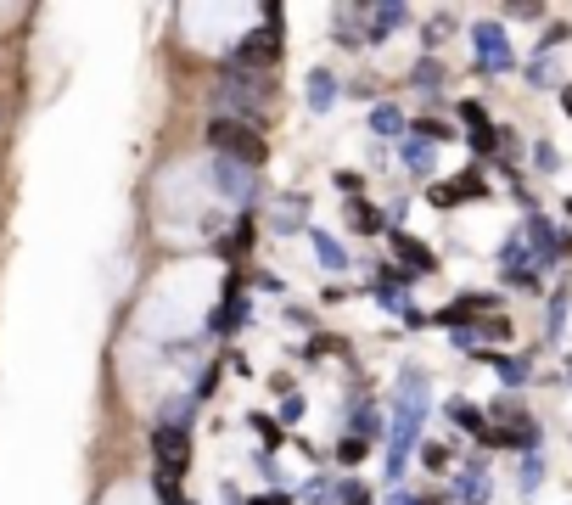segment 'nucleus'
<instances>
[{
    "mask_svg": "<svg viewBox=\"0 0 572 505\" xmlns=\"http://www.w3.org/2000/svg\"><path fill=\"white\" fill-rule=\"evenodd\" d=\"M269 74H247V67H225L219 74V101L236 113H258V101L276 96V85H264Z\"/></svg>",
    "mask_w": 572,
    "mask_h": 505,
    "instance_id": "4",
    "label": "nucleus"
},
{
    "mask_svg": "<svg viewBox=\"0 0 572 505\" xmlns=\"http://www.w3.org/2000/svg\"><path fill=\"white\" fill-rule=\"evenodd\" d=\"M460 494H466V500H483V494H488V483H483V471H466V483H460Z\"/></svg>",
    "mask_w": 572,
    "mask_h": 505,
    "instance_id": "25",
    "label": "nucleus"
},
{
    "mask_svg": "<svg viewBox=\"0 0 572 505\" xmlns=\"http://www.w3.org/2000/svg\"><path fill=\"white\" fill-rule=\"evenodd\" d=\"M348 230H359V236H376V230H387V219L376 214V208H370V202H348Z\"/></svg>",
    "mask_w": 572,
    "mask_h": 505,
    "instance_id": "11",
    "label": "nucleus"
},
{
    "mask_svg": "<svg viewBox=\"0 0 572 505\" xmlns=\"http://www.w3.org/2000/svg\"><path fill=\"white\" fill-rule=\"evenodd\" d=\"M460 118H466L471 129H488V113L477 107V101H460Z\"/></svg>",
    "mask_w": 572,
    "mask_h": 505,
    "instance_id": "24",
    "label": "nucleus"
},
{
    "mask_svg": "<svg viewBox=\"0 0 572 505\" xmlns=\"http://www.w3.org/2000/svg\"><path fill=\"white\" fill-rule=\"evenodd\" d=\"M477 359H483V365H494L505 382H527V359H505V354H488V348H477Z\"/></svg>",
    "mask_w": 572,
    "mask_h": 505,
    "instance_id": "14",
    "label": "nucleus"
},
{
    "mask_svg": "<svg viewBox=\"0 0 572 505\" xmlns=\"http://www.w3.org/2000/svg\"><path fill=\"white\" fill-rule=\"evenodd\" d=\"M208 146H214L225 163H242V168H258V163H264V135L247 129L242 118H214V124H208Z\"/></svg>",
    "mask_w": 572,
    "mask_h": 505,
    "instance_id": "3",
    "label": "nucleus"
},
{
    "mask_svg": "<svg viewBox=\"0 0 572 505\" xmlns=\"http://www.w3.org/2000/svg\"><path fill=\"white\" fill-rule=\"evenodd\" d=\"M538 478H545V466H538V460L527 455V466H522V483H527V494H533V483H538Z\"/></svg>",
    "mask_w": 572,
    "mask_h": 505,
    "instance_id": "27",
    "label": "nucleus"
},
{
    "mask_svg": "<svg viewBox=\"0 0 572 505\" xmlns=\"http://www.w3.org/2000/svg\"><path fill=\"white\" fill-rule=\"evenodd\" d=\"M214 186H219V191H230V197H247V168L219 157V175H214Z\"/></svg>",
    "mask_w": 572,
    "mask_h": 505,
    "instance_id": "13",
    "label": "nucleus"
},
{
    "mask_svg": "<svg viewBox=\"0 0 572 505\" xmlns=\"http://www.w3.org/2000/svg\"><path fill=\"white\" fill-rule=\"evenodd\" d=\"M421 416H426V377L421 370H404L398 377V427H393V455H387V471L398 478L404 471V455L421 438Z\"/></svg>",
    "mask_w": 572,
    "mask_h": 505,
    "instance_id": "1",
    "label": "nucleus"
},
{
    "mask_svg": "<svg viewBox=\"0 0 572 505\" xmlns=\"http://www.w3.org/2000/svg\"><path fill=\"white\" fill-rule=\"evenodd\" d=\"M253 505H292V494H258Z\"/></svg>",
    "mask_w": 572,
    "mask_h": 505,
    "instance_id": "31",
    "label": "nucleus"
},
{
    "mask_svg": "<svg viewBox=\"0 0 572 505\" xmlns=\"http://www.w3.org/2000/svg\"><path fill=\"white\" fill-rule=\"evenodd\" d=\"M370 17V28H365V45H382V40H393V28H404L410 23V12L404 6H376V12H365Z\"/></svg>",
    "mask_w": 572,
    "mask_h": 505,
    "instance_id": "9",
    "label": "nucleus"
},
{
    "mask_svg": "<svg viewBox=\"0 0 572 505\" xmlns=\"http://www.w3.org/2000/svg\"><path fill=\"white\" fill-rule=\"evenodd\" d=\"M281 62V6H264V28L242 34V45H236L230 67H247V74H276Z\"/></svg>",
    "mask_w": 572,
    "mask_h": 505,
    "instance_id": "2",
    "label": "nucleus"
},
{
    "mask_svg": "<svg viewBox=\"0 0 572 505\" xmlns=\"http://www.w3.org/2000/svg\"><path fill=\"white\" fill-rule=\"evenodd\" d=\"M488 309H499L494 298H483V292H466V298L444 303V309L432 315V326H466V320H477V315H488Z\"/></svg>",
    "mask_w": 572,
    "mask_h": 505,
    "instance_id": "7",
    "label": "nucleus"
},
{
    "mask_svg": "<svg viewBox=\"0 0 572 505\" xmlns=\"http://www.w3.org/2000/svg\"><path fill=\"white\" fill-rule=\"evenodd\" d=\"M404 163H410L416 175H432V146H426V141H416V135H410V141H404Z\"/></svg>",
    "mask_w": 572,
    "mask_h": 505,
    "instance_id": "16",
    "label": "nucleus"
},
{
    "mask_svg": "<svg viewBox=\"0 0 572 505\" xmlns=\"http://www.w3.org/2000/svg\"><path fill=\"white\" fill-rule=\"evenodd\" d=\"M505 331H511V320H505V315H494V320H483V337H505Z\"/></svg>",
    "mask_w": 572,
    "mask_h": 505,
    "instance_id": "29",
    "label": "nucleus"
},
{
    "mask_svg": "<svg viewBox=\"0 0 572 505\" xmlns=\"http://www.w3.org/2000/svg\"><path fill=\"white\" fill-rule=\"evenodd\" d=\"M561 107H567V113H572V85H567V90H561Z\"/></svg>",
    "mask_w": 572,
    "mask_h": 505,
    "instance_id": "32",
    "label": "nucleus"
},
{
    "mask_svg": "<svg viewBox=\"0 0 572 505\" xmlns=\"http://www.w3.org/2000/svg\"><path fill=\"white\" fill-rule=\"evenodd\" d=\"M336 505H376V494L365 483H336Z\"/></svg>",
    "mask_w": 572,
    "mask_h": 505,
    "instance_id": "21",
    "label": "nucleus"
},
{
    "mask_svg": "<svg viewBox=\"0 0 572 505\" xmlns=\"http://www.w3.org/2000/svg\"><path fill=\"white\" fill-rule=\"evenodd\" d=\"M297 416H303V399H297V393H292V399H286V404H281V421H297Z\"/></svg>",
    "mask_w": 572,
    "mask_h": 505,
    "instance_id": "30",
    "label": "nucleus"
},
{
    "mask_svg": "<svg viewBox=\"0 0 572 505\" xmlns=\"http://www.w3.org/2000/svg\"><path fill=\"white\" fill-rule=\"evenodd\" d=\"M336 186H343V191L354 197V191H365V175H348V168H343V175H336Z\"/></svg>",
    "mask_w": 572,
    "mask_h": 505,
    "instance_id": "28",
    "label": "nucleus"
},
{
    "mask_svg": "<svg viewBox=\"0 0 572 505\" xmlns=\"http://www.w3.org/2000/svg\"><path fill=\"white\" fill-rule=\"evenodd\" d=\"M236 326H242V298L230 292V298L219 303V315H214V331H236Z\"/></svg>",
    "mask_w": 572,
    "mask_h": 505,
    "instance_id": "18",
    "label": "nucleus"
},
{
    "mask_svg": "<svg viewBox=\"0 0 572 505\" xmlns=\"http://www.w3.org/2000/svg\"><path fill=\"white\" fill-rule=\"evenodd\" d=\"M365 455H370V438H359V432H348L343 444H336V460H343V466H359Z\"/></svg>",
    "mask_w": 572,
    "mask_h": 505,
    "instance_id": "17",
    "label": "nucleus"
},
{
    "mask_svg": "<svg viewBox=\"0 0 572 505\" xmlns=\"http://www.w3.org/2000/svg\"><path fill=\"white\" fill-rule=\"evenodd\" d=\"M152 449H157V471H175V478H186V466H191V432H186V427L163 421L157 438H152Z\"/></svg>",
    "mask_w": 572,
    "mask_h": 505,
    "instance_id": "5",
    "label": "nucleus"
},
{
    "mask_svg": "<svg viewBox=\"0 0 572 505\" xmlns=\"http://www.w3.org/2000/svg\"><path fill=\"white\" fill-rule=\"evenodd\" d=\"M471 40H477V67H494V74H499V67L517 62L511 45H505V34H499L494 23H477V28H471Z\"/></svg>",
    "mask_w": 572,
    "mask_h": 505,
    "instance_id": "6",
    "label": "nucleus"
},
{
    "mask_svg": "<svg viewBox=\"0 0 572 505\" xmlns=\"http://www.w3.org/2000/svg\"><path fill=\"white\" fill-rule=\"evenodd\" d=\"M567 214H572V197H567Z\"/></svg>",
    "mask_w": 572,
    "mask_h": 505,
    "instance_id": "33",
    "label": "nucleus"
},
{
    "mask_svg": "<svg viewBox=\"0 0 572 505\" xmlns=\"http://www.w3.org/2000/svg\"><path fill=\"white\" fill-rule=\"evenodd\" d=\"M315 253L326 258V269H348V253L336 247V236H326V230H315Z\"/></svg>",
    "mask_w": 572,
    "mask_h": 505,
    "instance_id": "15",
    "label": "nucleus"
},
{
    "mask_svg": "<svg viewBox=\"0 0 572 505\" xmlns=\"http://www.w3.org/2000/svg\"><path fill=\"white\" fill-rule=\"evenodd\" d=\"M253 432H258V438H264V444H269V455H276V449H281V421H269L264 410L253 416Z\"/></svg>",
    "mask_w": 572,
    "mask_h": 505,
    "instance_id": "22",
    "label": "nucleus"
},
{
    "mask_svg": "<svg viewBox=\"0 0 572 505\" xmlns=\"http://www.w3.org/2000/svg\"><path fill=\"white\" fill-rule=\"evenodd\" d=\"M421 460H426L432 471H444V466H449V449H444V444H426V449H421Z\"/></svg>",
    "mask_w": 572,
    "mask_h": 505,
    "instance_id": "26",
    "label": "nucleus"
},
{
    "mask_svg": "<svg viewBox=\"0 0 572 505\" xmlns=\"http://www.w3.org/2000/svg\"><path fill=\"white\" fill-rule=\"evenodd\" d=\"M449 421H455V427H466V432H477V438H488L483 416H477V410H471V404H449Z\"/></svg>",
    "mask_w": 572,
    "mask_h": 505,
    "instance_id": "20",
    "label": "nucleus"
},
{
    "mask_svg": "<svg viewBox=\"0 0 572 505\" xmlns=\"http://www.w3.org/2000/svg\"><path fill=\"white\" fill-rule=\"evenodd\" d=\"M331 101H336V79L326 74V67H315V74H309V107H315V113H326Z\"/></svg>",
    "mask_w": 572,
    "mask_h": 505,
    "instance_id": "12",
    "label": "nucleus"
},
{
    "mask_svg": "<svg viewBox=\"0 0 572 505\" xmlns=\"http://www.w3.org/2000/svg\"><path fill=\"white\" fill-rule=\"evenodd\" d=\"M426 197H432V208H455V202H460L449 180H432V186H426Z\"/></svg>",
    "mask_w": 572,
    "mask_h": 505,
    "instance_id": "23",
    "label": "nucleus"
},
{
    "mask_svg": "<svg viewBox=\"0 0 572 505\" xmlns=\"http://www.w3.org/2000/svg\"><path fill=\"white\" fill-rule=\"evenodd\" d=\"M393 253L410 264V276H432L437 269V258H432V247L426 242H416V236H404V230H393Z\"/></svg>",
    "mask_w": 572,
    "mask_h": 505,
    "instance_id": "8",
    "label": "nucleus"
},
{
    "mask_svg": "<svg viewBox=\"0 0 572 505\" xmlns=\"http://www.w3.org/2000/svg\"><path fill=\"white\" fill-rule=\"evenodd\" d=\"M410 85H416V90H437V85H444V67H437L432 56H426V62H416V74H410Z\"/></svg>",
    "mask_w": 572,
    "mask_h": 505,
    "instance_id": "19",
    "label": "nucleus"
},
{
    "mask_svg": "<svg viewBox=\"0 0 572 505\" xmlns=\"http://www.w3.org/2000/svg\"><path fill=\"white\" fill-rule=\"evenodd\" d=\"M370 129H376L382 141H387V135H404L410 124H404V113L393 107V101H376V107H370Z\"/></svg>",
    "mask_w": 572,
    "mask_h": 505,
    "instance_id": "10",
    "label": "nucleus"
}]
</instances>
